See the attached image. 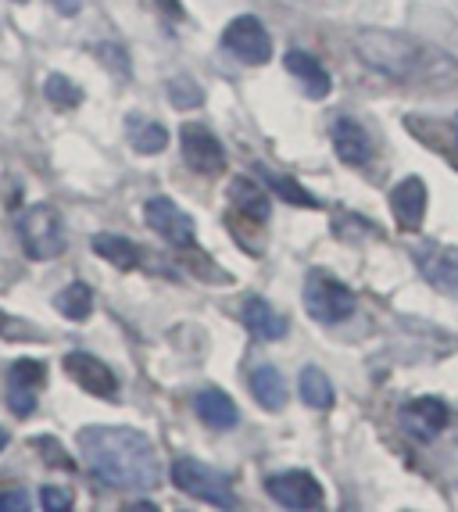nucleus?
I'll return each mask as SVG.
<instances>
[{
	"label": "nucleus",
	"instance_id": "15",
	"mask_svg": "<svg viewBox=\"0 0 458 512\" xmlns=\"http://www.w3.org/2000/svg\"><path fill=\"white\" fill-rule=\"evenodd\" d=\"M283 69H287L297 83L305 86V94L312 97V101H323V97L330 94V86H333L330 72H326L308 51H287V58H283Z\"/></svg>",
	"mask_w": 458,
	"mask_h": 512
},
{
	"label": "nucleus",
	"instance_id": "25",
	"mask_svg": "<svg viewBox=\"0 0 458 512\" xmlns=\"http://www.w3.org/2000/svg\"><path fill=\"white\" fill-rule=\"evenodd\" d=\"M43 94H47V101L54 104V108L61 111H72L83 104V90H79L76 83L68 76H61V72H54V76H47V83H43Z\"/></svg>",
	"mask_w": 458,
	"mask_h": 512
},
{
	"label": "nucleus",
	"instance_id": "20",
	"mask_svg": "<svg viewBox=\"0 0 458 512\" xmlns=\"http://www.w3.org/2000/svg\"><path fill=\"white\" fill-rule=\"evenodd\" d=\"M251 394H255V402L269 412H280L287 405V384H283V376L276 366H258L251 369Z\"/></svg>",
	"mask_w": 458,
	"mask_h": 512
},
{
	"label": "nucleus",
	"instance_id": "9",
	"mask_svg": "<svg viewBox=\"0 0 458 512\" xmlns=\"http://www.w3.org/2000/svg\"><path fill=\"white\" fill-rule=\"evenodd\" d=\"M144 219L158 237H165L176 248H190L194 240V219L179 205H172V197H151L144 205Z\"/></svg>",
	"mask_w": 458,
	"mask_h": 512
},
{
	"label": "nucleus",
	"instance_id": "10",
	"mask_svg": "<svg viewBox=\"0 0 458 512\" xmlns=\"http://www.w3.org/2000/svg\"><path fill=\"white\" fill-rule=\"evenodd\" d=\"M43 380H47V366L36 359H18L8 373V409L15 416H33L36 394H40Z\"/></svg>",
	"mask_w": 458,
	"mask_h": 512
},
{
	"label": "nucleus",
	"instance_id": "29",
	"mask_svg": "<svg viewBox=\"0 0 458 512\" xmlns=\"http://www.w3.org/2000/svg\"><path fill=\"white\" fill-rule=\"evenodd\" d=\"M40 505H43V509H47V512H65V509H72V495H68V491H65V487H54V484H47V487H43V491H40Z\"/></svg>",
	"mask_w": 458,
	"mask_h": 512
},
{
	"label": "nucleus",
	"instance_id": "31",
	"mask_svg": "<svg viewBox=\"0 0 458 512\" xmlns=\"http://www.w3.org/2000/svg\"><path fill=\"white\" fill-rule=\"evenodd\" d=\"M36 448H40V452L47 455V459H51V462H61L65 470H72V459H68V455L61 452V448H54L51 437H36Z\"/></svg>",
	"mask_w": 458,
	"mask_h": 512
},
{
	"label": "nucleus",
	"instance_id": "12",
	"mask_svg": "<svg viewBox=\"0 0 458 512\" xmlns=\"http://www.w3.org/2000/svg\"><path fill=\"white\" fill-rule=\"evenodd\" d=\"M401 427L416 441H433L448 427V405L441 398H416V402H408L401 409Z\"/></svg>",
	"mask_w": 458,
	"mask_h": 512
},
{
	"label": "nucleus",
	"instance_id": "6",
	"mask_svg": "<svg viewBox=\"0 0 458 512\" xmlns=\"http://www.w3.org/2000/svg\"><path fill=\"white\" fill-rule=\"evenodd\" d=\"M222 47L229 54H237L244 65H265L272 58V40L255 15L233 18L226 26V33H222Z\"/></svg>",
	"mask_w": 458,
	"mask_h": 512
},
{
	"label": "nucleus",
	"instance_id": "33",
	"mask_svg": "<svg viewBox=\"0 0 458 512\" xmlns=\"http://www.w3.org/2000/svg\"><path fill=\"white\" fill-rule=\"evenodd\" d=\"M154 4H158V8H162L169 18H183V15H187V11H183V4H179V0H154Z\"/></svg>",
	"mask_w": 458,
	"mask_h": 512
},
{
	"label": "nucleus",
	"instance_id": "26",
	"mask_svg": "<svg viewBox=\"0 0 458 512\" xmlns=\"http://www.w3.org/2000/svg\"><path fill=\"white\" fill-rule=\"evenodd\" d=\"M169 101L176 104V108H201L204 94H201V86H197L194 79L176 76V79H169Z\"/></svg>",
	"mask_w": 458,
	"mask_h": 512
},
{
	"label": "nucleus",
	"instance_id": "19",
	"mask_svg": "<svg viewBox=\"0 0 458 512\" xmlns=\"http://www.w3.org/2000/svg\"><path fill=\"white\" fill-rule=\"evenodd\" d=\"M244 326L255 333V337H262V341H280L290 323L265 298H251L244 305Z\"/></svg>",
	"mask_w": 458,
	"mask_h": 512
},
{
	"label": "nucleus",
	"instance_id": "22",
	"mask_svg": "<svg viewBox=\"0 0 458 512\" xmlns=\"http://www.w3.org/2000/svg\"><path fill=\"white\" fill-rule=\"evenodd\" d=\"M94 251L101 258H108L115 269H136L140 265V248H136L129 237H115V233H97L94 237Z\"/></svg>",
	"mask_w": 458,
	"mask_h": 512
},
{
	"label": "nucleus",
	"instance_id": "24",
	"mask_svg": "<svg viewBox=\"0 0 458 512\" xmlns=\"http://www.w3.org/2000/svg\"><path fill=\"white\" fill-rule=\"evenodd\" d=\"M54 308H58L65 319H86L90 312H94V294H90V287L86 283H68L65 291L54 298Z\"/></svg>",
	"mask_w": 458,
	"mask_h": 512
},
{
	"label": "nucleus",
	"instance_id": "8",
	"mask_svg": "<svg viewBox=\"0 0 458 512\" xmlns=\"http://www.w3.org/2000/svg\"><path fill=\"white\" fill-rule=\"evenodd\" d=\"M179 144H183L187 165L194 172H201V176H219V172L226 169V151H222V144L215 140L212 129L197 126V122H187L183 133H179Z\"/></svg>",
	"mask_w": 458,
	"mask_h": 512
},
{
	"label": "nucleus",
	"instance_id": "23",
	"mask_svg": "<svg viewBox=\"0 0 458 512\" xmlns=\"http://www.w3.org/2000/svg\"><path fill=\"white\" fill-rule=\"evenodd\" d=\"M301 402H305L308 409H330L333 405V384L319 366L301 369Z\"/></svg>",
	"mask_w": 458,
	"mask_h": 512
},
{
	"label": "nucleus",
	"instance_id": "28",
	"mask_svg": "<svg viewBox=\"0 0 458 512\" xmlns=\"http://www.w3.org/2000/svg\"><path fill=\"white\" fill-rule=\"evenodd\" d=\"M0 337H8V341H26V337H40V333H33L29 330V323L8 316V312L0 308Z\"/></svg>",
	"mask_w": 458,
	"mask_h": 512
},
{
	"label": "nucleus",
	"instance_id": "13",
	"mask_svg": "<svg viewBox=\"0 0 458 512\" xmlns=\"http://www.w3.org/2000/svg\"><path fill=\"white\" fill-rule=\"evenodd\" d=\"M391 208L401 230L416 233L426 219V183L419 180V176H405V180L391 190Z\"/></svg>",
	"mask_w": 458,
	"mask_h": 512
},
{
	"label": "nucleus",
	"instance_id": "35",
	"mask_svg": "<svg viewBox=\"0 0 458 512\" xmlns=\"http://www.w3.org/2000/svg\"><path fill=\"white\" fill-rule=\"evenodd\" d=\"M4 444H8V430L0 427V452H4Z\"/></svg>",
	"mask_w": 458,
	"mask_h": 512
},
{
	"label": "nucleus",
	"instance_id": "32",
	"mask_svg": "<svg viewBox=\"0 0 458 512\" xmlns=\"http://www.w3.org/2000/svg\"><path fill=\"white\" fill-rule=\"evenodd\" d=\"M51 8L58 11V15L72 18V15H79V0H51Z\"/></svg>",
	"mask_w": 458,
	"mask_h": 512
},
{
	"label": "nucleus",
	"instance_id": "4",
	"mask_svg": "<svg viewBox=\"0 0 458 512\" xmlns=\"http://www.w3.org/2000/svg\"><path fill=\"white\" fill-rule=\"evenodd\" d=\"M172 484L190 498H201L208 505H219V509H233L237 505V491H233V480L226 477L215 466H204L194 459H176L172 462Z\"/></svg>",
	"mask_w": 458,
	"mask_h": 512
},
{
	"label": "nucleus",
	"instance_id": "1",
	"mask_svg": "<svg viewBox=\"0 0 458 512\" xmlns=\"http://www.w3.org/2000/svg\"><path fill=\"white\" fill-rule=\"evenodd\" d=\"M355 54L380 76L426 94H448L458 86V58L437 43L391 29H362L355 36Z\"/></svg>",
	"mask_w": 458,
	"mask_h": 512
},
{
	"label": "nucleus",
	"instance_id": "2",
	"mask_svg": "<svg viewBox=\"0 0 458 512\" xmlns=\"http://www.w3.org/2000/svg\"><path fill=\"white\" fill-rule=\"evenodd\" d=\"M79 448H83L86 470L115 491L144 495L162 480L154 444L133 427H86L79 430Z\"/></svg>",
	"mask_w": 458,
	"mask_h": 512
},
{
	"label": "nucleus",
	"instance_id": "11",
	"mask_svg": "<svg viewBox=\"0 0 458 512\" xmlns=\"http://www.w3.org/2000/svg\"><path fill=\"white\" fill-rule=\"evenodd\" d=\"M65 373L76 380L83 391L97 394V398H119V380L104 366L97 355H86V351H68L65 355Z\"/></svg>",
	"mask_w": 458,
	"mask_h": 512
},
{
	"label": "nucleus",
	"instance_id": "34",
	"mask_svg": "<svg viewBox=\"0 0 458 512\" xmlns=\"http://www.w3.org/2000/svg\"><path fill=\"white\" fill-rule=\"evenodd\" d=\"M451 140H455V147H458V115L451 119Z\"/></svg>",
	"mask_w": 458,
	"mask_h": 512
},
{
	"label": "nucleus",
	"instance_id": "7",
	"mask_svg": "<svg viewBox=\"0 0 458 512\" xmlns=\"http://www.w3.org/2000/svg\"><path fill=\"white\" fill-rule=\"evenodd\" d=\"M265 491L283 509H319L323 505V484L308 470H287L265 480Z\"/></svg>",
	"mask_w": 458,
	"mask_h": 512
},
{
	"label": "nucleus",
	"instance_id": "17",
	"mask_svg": "<svg viewBox=\"0 0 458 512\" xmlns=\"http://www.w3.org/2000/svg\"><path fill=\"white\" fill-rule=\"evenodd\" d=\"M194 405H197L201 423H208L212 430H233L240 423V412H237V405H233V398H229L226 391H219V387H204Z\"/></svg>",
	"mask_w": 458,
	"mask_h": 512
},
{
	"label": "nucleus",
	"instance_id": "27",
	"mask_svg": "<svg viewBox=\"0 0 458 512\" xmlns=\"http://www.w3.org/2000/svg\"><path fill=\"white\" fill-rule=\"evenodd\" d=\"M262 176H265V180H269V187L276 190V194L287 197L290 205H308V208L315 205V197L308 194V190L301 187V183L290 180V176H272V172H262Z\"/></svg>",
	"mask_w": 458,
	"mask_h": 512
},
{
	"label": "nucleus",
	"instance_id": "16",
	"mask_svg": "<svg viewBox=\"0 0 458 512\" xmlns=\"http://www.w3.org/2000/svg\"><path fill=\"white\" fill-rule=\"evenodd\" d=\"M419 269L433 287H444V291H458V248H441V244H430V248L419 251Z\"/></svg>",
	"mask_w": 458,
	"mask_h": 512
},
{
	"label": "nucleus",
	"instance_id": "18",
	"mask_svg": "<svg viewBox=\"0 0 458 512\" xmlns=\"http://www.w3.org/2000/svg\"><path fill=\"white\" fill-rule=\"evenodd\" d=\"M229 205H233V212H240L251 222L269 219V194L255 180H247V176H237V180L229 183Z\"/></svg>",
	"mask_w": 458,
	"mask_h": 512
},
{
	"label": "nucleus",
	"instance_id": "30",
	"mask_svg": "<svg viewBox=\"0 0 458 512\" xmlns=\"http://www.w3.org/2000/svg\"><path fill=\"white\" fill-rule=\"evenodd\" d=\"M29 495L26 491H0V512H26Z\"/></svg>",
	"mask_w": 458,
	"mask_h": 512
},
{
	"label": "nucleus",
	"instance_id": "14",
	"mask_svg": "<svg viewBox=\"0 0 458 512\" xmlns=\"http://www.w3.org/2000/svg\"><path fill=\"white\" fill-rule=\"evenodd\" d=\"M333 137V151L344 165H365L369 162V154H373V140L365 133L362 122L355 119H337L330 129Z\"/></svg>",
	"mask_w": 458,
	"mask_h": 512
},
{
	"label": "nucleus",
	"instance_id": "36",
	"mask_svg": "<svg viewBox=\"0 0 458 512\" xmlns=\"http://www.w3.org/2000/svg\"><path fill=\"white\" fill-rule=\"evenodd\" d=\"M18 4H22V0H18Z\"/></svg>",
	"mask_w": 458,
	"mask_h": 512
},
{
	"label": "nucleus",
	"instance_id": "21",
	"mask_svg": "<svg viewBox=\"0 0 458 512\" xmlns=\"http://www.w3.org/2000/svg\"><path fill=\"white\" fill-rule=\"evenodd\" d=\"M126 137L140 154H158V151H165V144H169V133H165L162 122L140 119V115H129L126 119Z\"/></svg>",
	"mask_w": 458,
	"mask_h": 512
},
{
	"label": "nucleus",
	"instance_id": "3",
	"mask_svg": "<svg viewBox=\"0 0 458 512\" xmlns=\"http://www.w3.org/2000/svg\"><path fill=\"white\" fill-rule=\"evenodd\" d=\"M15 226H18V240H22V251L33 262H47V258H58L65 251V222H61V215L51 205L22 208Z\"/></svg>",
	"mask_w": 458,
	"mask_h": 512
},
{
	"label": "nucleus",
	"instance_id": "5",
	"mask_svg": "<svg viewBox=\"0 0 458 512\" xmlns=\"http://www.w3.org/2000/svg\"><path fill=\"white\" fill-rule=\"evenodd\" d=\"M305 312L315 323H344L355 312V294L326 269H312L305 280Z\"/></svg>",
	"mask_w": 458,
	"mask_h": 512
}]
</instances>
